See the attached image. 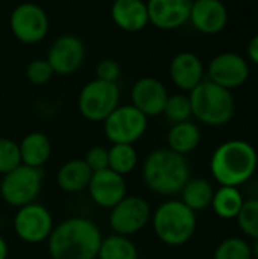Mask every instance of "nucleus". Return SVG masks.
<instances>
[{"label": "nucleus", "instance_id": "nucleus-27", "mask_svg": "<svg viewBox=\"0 0 258 259\" xmlns=\"http://www.w3.org/2000/svg\"><path fill=\"white\" fill-rule=\"evenodd\" d=\"M213 259H252L251 246L239 237L227 238L216 247Z\"/></svg>", "mask_w": 258, "mask_h": 259}, {"label": "nucleus", "instance_id": "nucleus-16", "mask_svg": "<svg viewBox=\"0 0 258 259\" xmlns=\"http://www.w3.org/2000/svg\"><path fill=\"white\" fill-rule=\"evenodd\" d=\"M167 97L169 93L164 83L155 77H141L131 90L132 106H135L148 118L163 114Z\"/></svg>", "mask_w": 258, "mask_h": 259}, {"label": "nucleus", "instance_id": "nucleus-11", "mask_svg": "<svg viewBox=\"0 0 258 259\" xmlns=\"http://www.w3.org/2000/svg\"><path fill=\"white\" fill-rule=\"evenodd\" d=\"M9 26L12 35L23 44H36L49 32V17L36 3H21L11 12Z\"/></svg>", "mask_w": 258, "mask_h": 259}, {"label": "nucleus", "instance_id": "nucleus-31", "mask_svg": "<svg viewBox=\"0 0 258 259\" xmlns=\"http://www.w3.org/2000/svg\"><path fill=\"white\" fill-rule=\"evenodd\" d=\"M53 70L49 64V61L44 59H33L32 62H29V65L26 67V77L32 85L41 87L46 85L52 76H53Z\"/></svg>", "mask_w": 258, "mask_h": 259}, {"label": "nucleus", "instance_id": "nucleus-17", "mask_svg": "<svg viewBox=\"0 0 258 259\" xmlns=\"http://www.w3.org/2000/svg\"><path fill=\"white\" fill-rule=\"evenodd\" d=\"M189 21L204 35H216L227 27L228 9L220 0H193Z\"/></svg>", "mask_w": 258, "mask_h": 259}, {"label": "nucleus", "instance_id": "nucleus-34", "mask_svg": "<svg viewBox=\"0 0 258 259\" xmlns=\"http://www.w3.org/2000/svg\"><path fill=\"white\" fill-rule=\"evenodd\" d=\"M248 58L251 59V62L258 65V33L248 44Z\"/></svg>", "mask_w": 258, "mask_h": 259}, {"label": "nucleus", "instance_id": "nucleus-5", "mask_svg": "<svg viewBox=\"0 0 258 259\" xmlns=\"http://www.w3.org/2000/svg\"><path fill=\"white\" fill-rule=\"evenodd\" d=\"M192 115L207 126H224L234 117L236 100L230 90L202 80L189 94Z\"/></svg>", "mask_w": 258, "mask_h": 259}, {"label": "nucleus", "instance_id": "nucleus-30", "mask_svg": "<svg viewBox=\"0 0 258 259\" xmlns=\"http://www.w3.org/2000/svg\"><path fill=\"white\" fill-rule=\"evenodd\" d=\"M21 165L18 143L11 138H0V175H6Z\"/></svg>", "mask_w": 258, "mask_h": 259}, {"label": "nucleus", "instance_id": "nucleus-28", "mask_svg": "<svg viewBox=\"0 0 258 259\" xmlns=\"http://www.w3.org/2000/svg\"><path fill=\"white\" fill-rule=\"evenodd\" d=\"M163 114L173 124L190 120V117H193V115H192V105H190L189 96H186V94H173V96H169Z\"/></svg>", "mask_w": 258, "mask_h": 259}, {"label": "nucleus", "instance_id": "nucleus-1", "mask_svg": "<svg viewBox=\"0 0 258 259\" xmlns=\"http://www.w3.org/2000/svg\"><path fill=\"white\" fill-rule=\"evenodd\" d=\"M99 226L85 217H70L58 223L47 238L52 259H97L102 243Z\"/></svg>", "mask_w": 258, "mask_h": 259}, {"label": "nucleus", "instance_id": "nucleus-21", "mask_svg": "<svg viewBox=\"0 0 258 259\" xmlns=\"http://www.w3.org/2000/svg\"><path fill=\"white\" fill-rule=\"evenodd\" d=\"M93 171L84 159H70L56 173V184L65 193H81L87 190Z\"/></svg>", "mask_w": 258, "mask_h": 259}, {"label": "nucleus", "instance_id": "nucleus-6", "mask_svg": "<svg viewBox=\"0 0 258 259\" xmlns=\"http://www.w3.org/2000/svg\"><path fill=\"white\" fill-rule=\"evenodd\" d=\"M43 188V171L29 165H18L12 171L2 176L0 196L3 202L14 208L33 203Z\"/></svg>", "mask_w": 258, "mask_h": 259}, {"label": "nucleus", "instance_id": "nucleus-37", "mask_svg": "<svg viewBox=\"0 0 258 259\" xmlns=\"http://www.w3.org/2000/svg\"><path fill=\"white\" fill-rule=\"evenodd\" d=\"M113 2H116V0H113Z\"/></svg>", "mask_w": 258, "mask_h": 259}, {"label": "nucleus", "instance_id": "nucleus-9", "mask_svg": "<svg viewBox=\"0 0 258 259\" xmlns=\"http://www.w3.org/2000/svg\"><path fill=\"white\" fill-rule=\"evenodd\" d=\"M152 209L146 199L126 196L109 211V226L117 235H134L144 229L151 222Z\"/></svg>", "mask_w": 258, "mask_h": 259}, {"label": "nucleus", "instance_id": "nucleus-3", "mask_svg": "<svg viewBox=\"0 0 258 259\" xmlns=\"http://www.w3.org/2000/svg\"><path fill=\"white\" fill-rule=\"evenodd\" d=\"M146 187L160 196L179 194L190 179V165L186 156L167 149L152 150L141 170Z\"/></svg>", "mask_w": 258, "mask_h": 259}, {"label": "nucleus", "instance_id": "nucleus-36", "mask_svg": "<svg viewBox=\"0 0 258 259\" xmlns=\"http://www.w3.org/2000/svg\"><path fill=\"white\" fill-rule=\"evenodd\" d=\"M251 253H252V258L258 259V238L254 240V244L251 246Z\"/></svg>", "mask_w": 258, "mask_h": 259}, {"label": "nucleus", "instance_id": "nucleus-18", "mask_svg": "<svg viewBox=\"0 0 258 259\" xmlns=\"http://www.w3.org/2000/svg\"><path fill=\"white\" fill-rule=\"evenodd\" d=\"M172 82L182 91L195 90L204 80V64L198 55L192 52L178 53L169 67Z\"/></svg>", "mask_w": 258, "mask_h": 259}, {"label": "nucleus", "instance_id": "nucleus-19", "mask_svg": "<svg viewBox=\"0 0 258 259\" xmlns=\"http://www.w3.org/2000/svg\"><path fill=\"white\" fill-rule=\"evenodd\" d=\"M111 18L125 32H138L149 24L148 6L143 0H116L111 6Z\"/></svg>", "mask_w": 258, "mask_h": 259}, {"label": "nucleus", "instance_id": "nucleus-35", "mask_svg": "<svg viewBox=\"0 0 258 259\" xmlns=\"http://www.w3.org/2000/svg\"><path fill=\"white\" fill-rule=\"evenodd\" d=\"M8 258V244L6 240L0 235V259Z\"/></svg>", "mask_w": 258, "mask_h": 259}, {"label": "nucleus", "instance_id": "nucleus-24", "mask_svg": "<svg viewBox=\"0 0 258 259\" xmlns=\"http://www.w3.org/2000/svg\"><path fill=\"white\" fill-rule=\"evenodd\" d=\"M243 203V194L237 187H219L214 191L210 206L217 217L224 220H234L237 219Z\"/></svg>", "mask_w": 258, "mask_h": 259}, {"label": "nucleus", "instance_id": "nucleus-14", "mask_svg": "<svg viewBox=\"0 0 258 259\" xmlns=\"http://www.w3.org/2000/svg\"><path fill=\"white\" fill-rule=\"evenodd\" d=\"M90 199L100 208L111 209L126 194V181L123 176L111 171L109 168L94 171L87 187Z\"/></svg>", "mask_w": 258, "mask_h": 259}, {"label": "nucleus", "instance_id": "nucleus-13", "mask_svg": "<svg viewBox=\"0 0 258 259\" xmlns=\"http://www.w3.org/2000/svg\"><path fill=\"white\" fill-rule=\"evenodd\" d=\"M207 73L208 80L231 91L242 87L248 80L249 64L243 56L233 52H225L210 61Z\"/></svg>", "mask_w": 258, "mask_h": 259}, {"label": "nucleus", "instance_id": "nucleus-12", "mask_svg": "<svg viewBox=\"0 0 258 259\" xmlns=\"http://www.w3.org/2000/svg\"><path fill=\"white\" fill-rule=\"evenodd\" d=\"M85 46L76 35L65 33L58 36L47 50V61L55 74L70 76L76 73L85 59Z\"/></svg>", "mask_w": 258, "mask_h": 259}, {"label": "nucleus", "instance_id": "nucleus-7", "mask_svg": "<svg viewBox=\"0 0 258 259\" xmlns=\"http://www.w3.org/2000/svg\"><path fill=\"white\" fill-rule=\"evenodd\" d=\"M120 102V90L114 82L94 79L84 85L78 97V109L88 121H103Z\"/></svg>", "mask_w": 258, "mask_h": 259}, {"label": "nucleus", "instance_id": "nucleus-32", "mask_svg": "<svg viewBox=\"0 0 258 259\" xmlns=\"http://www.w3.org/2000/svg\"><path fill=\"white\" fill-rule=\"evenodd\" d=\"M84 161L87 162V165L90 167L93 173L106 170L108 168V149L103 146H93L91 149L87 150Z\"/></svg>", "mask_w": 258, "mask_h": 259}, {"label": "nucleus", "instance_id": "nucleus-8", "mask_svg": "<svg viewBox=\"0 0 258 259\" xmlns=\"http://www.w3.org/2000/svg\"><path fill=\"white\" fill-rule=\"evenodd\" d=\"M146 131L148 117L132 105H119L103 120V132L111 144H134Z\"/></svg>", "mask_w": 258, "mask_h": 259}, {"label": "nucleus", "instance_id": "nucleus-22", "mask_svg": "<svg viewBox=\"0 0 258 259\" xmlns=\"http://www.w3.org/2000/svg\"><path fill=\"white\" fill-rule=\"evenodd\" d=\"M199 143H201V131L198 124H195L190 120L175 123L167 134L169 149L182 156L196 150Z\"/></svg>", "mask_w": 258, "mask_h": 259}, {"label": "nucleus", "instance_id": "nucleus-26", "mask_svg": "<svg viewBox=\"0 0 258 259\" xmlns=\"http://www.w3.org/2000/svg\"><path fill=\"white\" fill-rule=\"evenodd\" d=\"M138 155L132 144H113L108 149V168L120 176H126L135 170Z\"/></svg>", "mask_w": 258, "mask_h": 259}, {"label": "nucleus", "instance_id": "nucleus-29", "mask_svg": "<svg viewBox=\"0 0 258 259\" xmlns=\"http://www.w3.org/2000/svg\"><path fill=\"white\" fill-rule=\"evenodd\" d=\"M236 220L240 231L246 237L252 240L258 238V199L245 200Z\"/></svg>", "mask_w": 258, "mask_h": 259}, {"label": "nucleus", "instance_id": "nucleus-15", "mask_svg": "<svg viewBox=\"0 0 258 259\" xmlns=\"http://www.w3.org/2000/svg\"><path fill=\"white\" fill-rule=\"evenodd\" d=\"M193 0H148L149 23L161 30H173L190 18Z\"/></svg>", "mask_w": 258, "mask_h": 259}, {"label": "nucleus", "instance_id": "nucleus-33", "mask_svg": "<svg viewBox=\"0 0 258 259\" xmlns=\"http://www.w3.org/2000/svg\"><path fill=\"white\" fill-rule=\"evenodd\" d=\"M122 68L119 65L117 61L114 59H102L97 65H96V79L103 80V82H117V79L120 77Z\"/></svg>", "mask_w": 258, "mask_h": 259}, {"label": "nucleus", "instance_id": "nucleus-20", "mask_svg": "<svg viewBox=\"0 0 258 259\" xmlns=\"http://www.w3.org/2000/svg\"><path fill=\"white\" fill-rule=\"evenodd\" d=\"M21 164L41 168L52 155V143L43 132H30L18 143Z\"/></svg>", "mask_w": 258, "mask_h": 259}, {"label": "nucleus", "instance_id": "nucleus-4", "mask_svg": "<svg viewBox=\"0 0 258 259\" xmlns=\"http://www.w3.org/2000/svg\"><path fill=\"white\" fill-rule=\"evenodd\" d=\"M151 222L157 238L172 247L190 241L198 226L196 212L175 199L163 202L152 212Z\"/></svg>", "mask_w": 258, "mask_h": 259}, {"label": "nucleus", "instance_id": "nucleus-2", "mask_svg": "<svg viewBox=\"0 0 258 259\" xmlns=\"http://www.w3.org/2000/svg\"><path fill=\"white\" fill-rule=\"evenodd\" d=\"M258 167L255 147L245 140H228L211 155L210 171L220 187H240L251 181Z\"/></svg>", "mask_w": 258, "mask_h": 259}, {"label": "nucleus", "instance_id": "nucleus-25", "mask_svg": "<svg viewBox=\"0 0 258 259\" xmlns=\"http://www.w3.org/2000/svg\"><path fill=\"white\" fill-rule=\"evenodd\" d=\"M97 259H138V250L129 237L113 234L102 238Z\"/></svg>", "mask_w": 258, "mask_h": 259}, {"label": "nucleus", "instance_id": "nucleus-10", "mask_svg": "<svg viewBox=\"0 0 258 259\" xmlns=\"http://www.w3.org/2000/svg\"><path fill=\"white\" fill-rule=\"evenodd\" d=\"M55 228L50 211L41 203H29L15 212L14 231L17 237L27 244H38L47 241Z\"/></svg>", "mask_w": 258, "mask_h": 259}, {"label": "nucleus", "instance_id": "nucleus-23", "mask_svg": "<svg viewBox=\"0 0 258 259\" xmlns=\"http://www.w3.org/2000/svg\"><path fill=\"white\" fill-rule=\"evenodd\" d=\"M179 194H181V202L196 212L211 205L214 188L204 178H190Z\"/></svg>", "mask_w": 258, "mask_h": 259}]
</instances>
